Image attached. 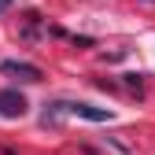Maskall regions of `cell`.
Instances as JSON below:
<instances>
[{
  "label": "cell",
  "instance_id": "cell-1",
  "mask_svg": "<svg viewBox=\"0 0 155 155\" xmlns=\"http://www.w3.org/2000/svg\"><path fill=\"white\" fill-rule=\"evenodd\" d=\"M63 114H78V118H89V122H107L111 118V111L107 107H92V104H52L48 111H45V126L48 122H59Z\"/></svg>",
  "mask_w": 155,
  "mask_h": 155
},
{
  "label": "cell",
  "instance_id": "cell-2",
  "mask_svg": "<svg viewBox=\"0 0 155 155\" xmlns=\"http://www.w3.org/2000/svg\"><path fill=\"white\" fill-rule=\"evenodd\" d=\"M0 114H4V118H22L26 114V100L15 89H4L0 92Z\"/></svg>",
  "mask_w": 155,
  "mask_h": 155
},
{
  "label": "cell",
  "instance_id": "cell-3",
  "mask_svg": "<svg viewBox=\"0 0 155 155\" xmlns=\"http://www.w3.org/2000/svg\"><path fill=\"white\" fill-rule=\"evenodd\" d=\"M0 70H4V74H18L22 81H41V70L30 67V63H15V59H8V63H0Z\"/></svg>",
  "mask_w": 155,
  "mask_h": 155
},
{
  "label": "cell",
  "instance_id": "cell-4",
  "mask_svg": "<svg viewBox=\"0 0 155 155\" xmlns=\"http://www.w3.org/2000/svg\"><path fill=\"white\" fill-rule=\"evenodd\" d=\"M126 85H129V89H137V92H140V74H126Z\"/></svg>",
  "mask_w": 155,
  "mask_h": 155
},
{
  "label": "cell",
  "instance_id": "cell-5",
  "mask_svg": "<svg viewBox=\"0 0 155 155\" xmlns=\"http://www.w3.org/2000/svg\"><path fill=\"white\" fill-rule=\"evenodd\" d=\"M8 8H11V0H0V11H8Z\"/></svg>",
  "mask_w": 155,
  "mask_h": 155
}]
</instances>
